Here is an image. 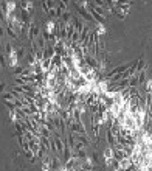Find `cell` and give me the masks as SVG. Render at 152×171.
Here are the masks:
<instances>
[{
  "instance_id": "cell-1",
  "label": "cell",
  "mask_w": 152,
  "mask_h": 171,
  "mask_svg": "<svg viewBox=\"0 0 152 171\" xmlns=\"http://www.w3.org/2000/svg\"><path fill=\"white\" fill-rule=\"evenodd\" d=\"M50 118H51V121H53V125H54V128H56V131H59L61 132V135H64L65 134V120L56 112V114H51L50 115Z\"/></svg>"
},
{
  "instance_id": "cell-2",
  "label": "cell",
  "mask_w": 152,
  "mask_h": 171,
  "mask_svg": "<svg viewBox=\"0 0 152 171\" xmlns=\"http://www.w3.org/2000/svg\"><path fill=\"white\" fill-rule=\"evenodd\" d=\"M70 131L75 132V134H87V129H85V126L82 125V121H75V123L70 126Z\"/></svg>"
},
{
  "instance_id": "cell-3",
  "label": "cell",
  "mask_w": 152,
  "mask_h": 171,
  "mask_svg": "<svg viewBox=\"0 0 152 171\" xmlns=\"http://www.w3.org/2000/svg\"><path fill=\"white\" fill-rule=\"evenodd\" d=\"M54 30H56V20H53V19H48V20L45 22V25H44V31L54 34Z\"/></svg>"
},
{
  "instance_id": "cell-4",
  "label": "cell",
  "mask_w": 152,
  "mask_h": 171,
  "mask_svg": "<svg viewBox=\"0 0 152 171\" xmlns=\"http://www.w3.org/2000/svg\"><path fill=\"white\" fill-rule=\"evenodd\" d=\"M81 168L85 171H92L93 170V160H92V157L89 156L87 159H84V160H81Z\"/></svg>"
},
{
  "instance_id": "cell-5",
  "label": "cell",
  "mask_w": 152,
  "mask_h": 171,
  "mask_svg": "<svg viewBox=\"0 0 152 171\" xmlns=\"http://www.w3.org/2000/svg\"><path fill=\"white\" fill-rule=\"evenodd\" d=\"M19 6H20L22 11H30L31 14L34 12V3L33 2H20Z\"/></svg>"
},
{
  "instance_id": "cell-6",
  "label": "cell",
  "mask_w": 152,
  "mask_h": 171,
  "mask_svg": "<svg viewBox=\"0 0 152 171\" xmlns=\"http://www.w3.org/2000/svg\"><path fill=\"white\" fill-rule=\"evenodd\" d=\"M120 167H121V171H126V170H131V168H134V165H132V160H131V157H127V159H123V160H120Z\"/></svg>"
},
{
  "instance_id": "cell-7",
  "label": "cell",
  "mask_w": 152,
  "mask_h": 171,
  "mask_svg": "<svg viewBox=\"0 0 152 171\" xmlns=\"http://www.w3.org/2000/svg\"><path fill=\"white\" fill-rule=\"evenodd\" d=\"M51 162H53V157L51 156H47L42 160V171H51Z\"/></svg>"
},
{
  "instance_id": "cell-8",
  "label": "cell",
  "mask_w": 152,
  "mask_h": 171,
  "mask_svg": "<svg viewBox=\"0 0 152 171\" xmlns=\"http://www.w3.org/2000/svg\"><path fill=\"white\" fill-rule=\"evenodd\" d=\"M2 98H3V101H16L19 97L14 92H2Z\"/></svg>"
},
{
  "instance_id": "cell-9",
  "label": "cell",
  "mask_w": 152,
  "mask_h": 171,
  "mask_svg": "<svg viewBox=\"0 0 152 171\" xmlns=\"http://www.w3.org/2000/svg\"><path fill=\"white\" fill-rule=\"evenodd\" d=\"M54 55H56V53H54V48H53L51 45H48V47L44 50V58H45V59H53Z\"/></svg>"
},
{
  "instance_id": "cell-10",
  "label": "cell",
  "mask_w": 152,
  "mask_h": 171,
  "mask_svg": "<svg viewBox=\"0 0 152 171\" xmlns=\"http://www.w3.org/2000/svg\"><path fill=\"white\" fill-rule=\"evenodd\" d=\"M40 146H42L45 151H51V139L42 137V139H40Z\"/></svg>"
},
{
  "instance_id": "cell-11",
  "label": "cell",
  "mask_w": 152,
  "mask_h": 171,
  "mask_svg": "<svg viewBox=\"0 0 152 171\" xmlns=\"http://www.w3.org/2000/svg\"><path fill=\"white\" fill-rule=\"evenodd\" d=\"M145 69H146V61H145V59H138V61H137V65H135V72L140 73V72H143Z\"/></svg>"
},
{
  "instance_id": "cell-12",
  "label": "cell",
  "mask_w": 152,
  "mask_h": 171,
  "mask_svg": "<svg viewBox=\"0 0 152 171\" xmlns=\"http://www.w3.org/2000/svg\"><path fill=\"white\" fill-rule=\"evenodd\" d=\"M61 20H62L64 23H70V22L73 20V16H71V11H65V12L62 14V17H61Z\"/></svg>"
},
{
  "instance_id": "cell-13",
  "label": "cell",
  "mask_w": 152,
  "mask_h": 171,
  "mask_svg": "<svg viewBox=\"0 0 152 171\" xmlns=\"http://www.w3.org/2000/svg\"><path fill=\"white\" fill-rule=\"evenodd\" d=\"M95 31H96V34H98L99 37L107 33V31H106V26H104V25H98V23H95Z\"/></svg>"
},
{
  "instance_id": "cell-14",
  "label": "cell",
  "mask_w": 152,
  "mask_h": 171,
  "mask_svg": "<svg viewBox=\"0 0 152 171\" xmlns=\"http://www.w3.org/2000/svg\"><path fill=\"white\" fill-rule=\"evenodd\" d=\"M118 9H121V11H124V12H129V9H131V3H126V2H118V6H117Z\"/></svg>"
},
{
  "instance_id": "cell-15",
  "label": "cell",
  "mask_w": 152,
  "mask_h": 171,
  "mask_svg": "<svg viewBox=\"0 0 152 171\" xmlns=\"http://www.w3.org/2000/svg\"><path fill=\"white\" fill-rule=\"evenodd\" d=\"M5 33H6L9 37H12V39H19V37H20V36H19V34H17L14 30H11L9 26H5Z\"/></svg>"
},
{
  "instance_id": "cell-16",
  "label": "cell",
  "mask_w": 152,
  "mask_h": 171,
  "mask_svg": "<svg viewBox=\"0 0 152 171\" xmlns=\"http://www.w3.org/2000/svg\"><path fill=\"white\" fill-rule=\"evenodd\" d=\"M148 79H146V72L143 70V72H140L138 73V84H145Z\"/></svg>"
},
{
  "instance_id": "cell-17",
  "label": "cell",
  "mask_w": 152,
  "mask_h": 171,
  "mask_svg": "<svg viewBox=\"0 0 152 171\" xmlns=\"http://www.w3.org/2000/svg\"><path fill=\"white\" fill-rule=\"evenodd\" d=\"M58 8H59L61 11H64V12H65V11H70V9H68V3H65V2H58Z\"/></svg>"
},
{
  "instance_id": "cell-18",
  "label": "cell",
  "mask_w": 152,
  "mask_h": 171,
  "mask_svg": "<svg viewBox=\"0 0 152 171\" xmlns=\"http://www.w3.org/2000/svg\"><path fill=\"white\" fill-rule=\"evenodd\" d=\"M36 156H37V159H42V160H44V159H45V157H47L48 154H47V151H45L44 148H40V150H39V151L36 153Z\"/></svg>"
},
{
  "instance_id": "cell-19",
  "label": "cell",
  "mask_w": 152,
  "mask_h": 171,
  "mask_svg": "<svg viewBox=\"0 0 152 171\" xmlns=\"http://www.w3.org/2000/svg\"><path fill=\"white\" fill-rule=\"evenodd\" d=\"M16 55H17V58H19V59H22V58L25 56V48H23V47L16 48Z\"/></svg>"
},
{
  "instance_id": "cell-20",
  "label": "cell",
  "mask_w": 152,
  "mask_h": 171,
  "mask_svg": "<svg viewBox=\"0 0 152 171\" xmlns=\"http://www.w3.org/2000/svg\"><path fill=\"white\" fill-rule=\"evenodd\" d=\"M110 168L113 171H121V167H120V160H113L112 162V165H110Z\"/></svg>"
},
{
  "instance_id": "cell-21",
  "label": "cell",
  "mask_w": 152,
  "mask_h": 171,
  "mask_svg": "<svg viewBox=\"0 0 152 171\" xmlns=\"http://www.w3.org/2000/svg\"><path fill=\"white\" fill-rule=\"evenodd\" d=\"M145 84H146V93H151L152 95V79H148Z\"/></svg>"
},
{
  "instance_id": "cell-22",
  "label": "cell",
  "mask_w": 152,
  "mask_h": 171,
  "mask_svg": "<svg viewBox=\"0 0 152 171\" xmlns=\"http://www.w3.org/2000/svg\"><path fill=\"white\" fill-rule=\"evenodd\" d=\"M23 70H25V67H20V65H17V67L14 69V73H16V76H20V75L23 73Z\"/></svg>"
},
{
  "instance_id": "cell-23",
  "label": "cell",
  "mask_w": 152,
  "mask_h": 171,
  "mask_svg": "<svg viewBox=\"0 0 152 171\" xmlns=\"http://www.w3.org/2000/svg\"><path fill=\"white\" fill-rule=\"evenodd\" d=\"M90 157H92V160H93V162H98V153H93Z\"/></svg>"
}]
</instances>
